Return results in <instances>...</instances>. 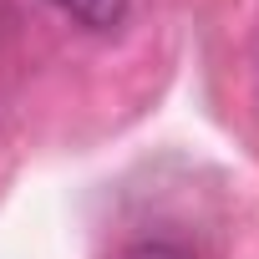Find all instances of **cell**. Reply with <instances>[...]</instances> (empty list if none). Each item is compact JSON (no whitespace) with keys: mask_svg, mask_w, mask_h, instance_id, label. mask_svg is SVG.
Here are the masks:
<instances>
[{"mask_svg":"<svg viewBox=\"0 0 259 259\" xmlns=\"http://www.w3.org/2000/svg\"><path fill=\"white\" fill-rule=\"evenodd\" d=\"M56 11H66L87 31H117L127 21V0H51Z\"/></svg>","mask_w":259,"mask_h":259,"instance_id":"6da1fadb","label":"cell"},{"mask_svg":"<svg viewBox=\"0 0 259 259\" xmlns=\"http://www.w3.org/2000/svg\"><path fill=\"white\" fill-rule=\"evenodd\" d=\"M122 259H198L178 234H143L122 249Z\"/></svg>","mask_w":259,"mask_h":259,"instance_id":"7a4b0ae2","label":"cell"}]
</instances>
